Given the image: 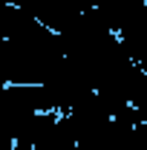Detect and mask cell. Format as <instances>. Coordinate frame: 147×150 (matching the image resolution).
<instances>
[{
  "instance_id": "obj_1",
  "label": "cell",
  "mask_w": 147,
  "mask_h": 150,
  "mask_svg": "<svg viewBox=\"0 0 147 150\" xmlns=\"http://www.w3.org/2000/svg\"><path fill=\"white\" fill-rule=\"evenodd\" d=\"M64 64L58 32L6 3L0 32V75L6 84H46Z\"/></svg>"
},
{
  "instance_id": "obj_2",
  "label": "cell",
  "mask_w": 147,
  "mask_h": 150,
  "mask_svg": "<svg viewBox=\"0 0 147 150\" xmlns=\"http://www.w3.org/2000/svg\"><path fill=\"white\" fill-rule=\"evenodd\" d=\"M37 110H55L43 84H0V150H12L23 121Z\"/></svg>"
},
{
  "instance_id": "obj_3",
  "label": "cell",
  "mask_w": 147,
  "mask_h": 150,
  "mask_svg": "<svg viewBox=\"0 0 147 150\" xmlns=\"http://www.w3.org/2000/svg\"><path fill=\"white\" fill-rule=\"evenodd\" d=\"M12 150H75V142L58 110H37L23 121Z\"/></svg>"
}]
</instances>
